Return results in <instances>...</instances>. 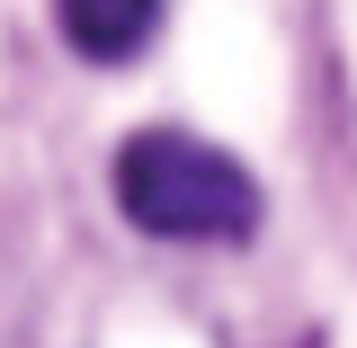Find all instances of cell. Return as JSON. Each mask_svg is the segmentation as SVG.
Segmentation results:
<instances>
[{
    "label": "cell",
    "mask_w": 357,
    "mask_h": 348,
    "mask_svg": "<svg viewBox=\"0 0 357 348\" xmlns=\"http://www.w3.org/2000/svg\"><path fill=\"white\" fill-rule=\"evenodd\" d=\"M116 206L152 241H250L259 179L197 134H134L116 152Z\"/></svg>",
    "instance_id": "cell-1"
},
{
    "label": "cell",
    "mask_w": 357,
    "mask_h": 348,
    "mask_svg": "<svg viewBox=\"0 0 357 348\" xmlns=\"http://www.w3.org/2000/svg\"><path fill=\"white\" fill-rule=\"evenodd\" d=\"M54 18H63V36L81 45L89 63H126L134 45L152 36L161 0H54Z\"/></svg>",
    "instance_id": "cell-2"
}]
</instances>
